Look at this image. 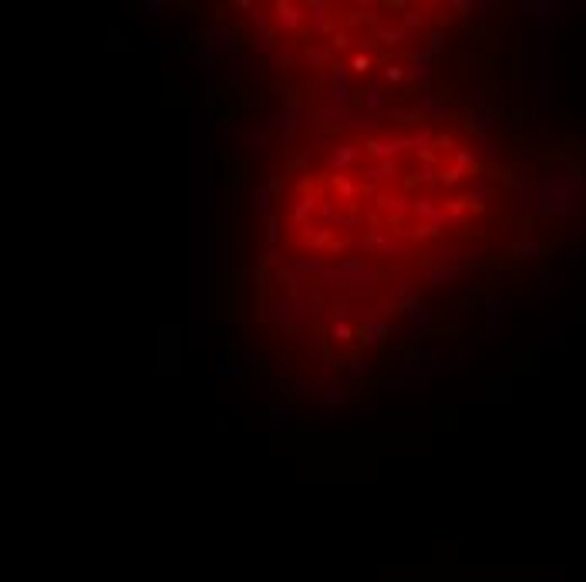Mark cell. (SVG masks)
<instances>
[{
	"instance_id": "obj_1",
	"label": "cell",
	"mask_w": 586,
	"mask_h": 582,
	"mask_svg": "<svg viewBox=\"0 0 586 582\" xmlns=\"http://www.w3.org/2000/svg\"><path fill=\"white\" fill-rule=\"evenodd\" d=\"M451 152L442 135L401 138L378 132L330 145V162L300 175V205L310 213L324 209L334 222L317 232L354 239L364 249L385 243H428L459 229L462 205H478V172L462 175L459 165H445Z\"/></svg>"
}]
</instances>
